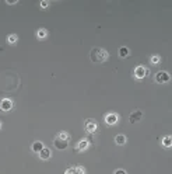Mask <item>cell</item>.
<instances>
[{
  "label": "cell",
  "mask_w": 172,
  "mask_h": 174,
  "mask_svg": "<svg viewBox=\"0 0 172 174\" xmlns=\"http://www.w3.org/2000/svg\"><path fill=\"white\" fill-rule=\"evenodd\" d=\"M147 74H148V70H147L144 66H137V68L135 69V77L136 79H144Z\"/></svg>",
  "instance_id": "3"
},
{
  "label": "cell",
  "mask_w": 172,
  "mask_h": 174,
  "mask_svg": "<svg viewBox=\"0 0 172 174\" xmlns=\"http://www.w3.org/2000/svg\"><path fill=\"white\" fill-rule=\"evenodd\" d=\"M53 145H55L56 149L65 150V149H67V146H69V142H67V141H62V139H59V138L56 136L55 141H53Z\"/></svg>",
  "instance_id": "4"
},
{
  "label": "cell",
  "mask_w": 172,
  "mask_h": 174,
  "mask_svg": "<svg viewBox=\"0 0 172 174\" xmlns=\"http://www.w3.org/2000/svg\"><path fill=\"white\" fill-rule=\"evenodd\" d=\"M162 145L165 147H171V145H172V139H171V136H165L162 139Z\"/></svg>",
  "instance_id": "16"
},
{
  "label": "cell",
  "mask_w": 172,
  "mask_h": 174,
  "mask_svg": "<svg viewBox=\"0 0 172 174\" xmlns=\"http://www.w3.org/2000/svg\"><path fill=\"white\" fill-rule=\"evenodd\" d=\"M115 142H116V145H125L126 143V136L125 135H116V138H115Z\"/></svg>",
  "instance_id": "14"
},
{
  "label": "cell",
  "mask_w": 172,
  "mask_h": 174,
  "mask_svg": "<svg viewBox=\"0 0 172 174\" xmlns=\"http://www.w3.org/2000/svg\"><path fill=\"white\" fill-rule=\"evenodd\" d=\"M90 58L95 63H102L109 58V54H108V51L102 49V48H93L90 52Z\"/></svg>",
  "instance_id": "1"
},
{
  "label": "cell",
  "mask_w": 172,
  "mask_h": 174,
  "mask_svg": "<svg viewBox=\"0 0 172 174\" xmlns=\"http://www.w3.org/2000/svg\"><path fill=\"white\" fill-rule=\"evenodd\" d=\"M57 138H59V139H62V141H67V142H69V133L67 132H59L57 133Z\"/></svg>",
  "instance_id": "18"
},
{
  "label": "cell",
  "mask_w": 172,
  "mask_h": 174,
  "mask_svg": "<svg viewBox=\"0 0 172 174\" xmlns=\"http://www.w3.org/2000/svg\"><path fill=\"white\" fill-rule=\"evenodd\" d=\"M17 0H7V4H15Z\"/></svg>",
  "instance_id": "22"
},
{
  "label": "cell",
  "mask_w": 172,
  "mask_h": 174,
  "mask_svg": "<svg viewBox=\"0 0 172 174\" xmlns=\"http://www.w3.org/2000/svg\"><path fill=\"white\" fill-rule=\"evenodd\" d=\"M119 121V117H118L116 114H108L107 117H105V122H107L108 125H115Z\"/></svg>",
  "instance_id": "8"
},
{
  "label": "cell",
  "mask_w": 172,
  "mask_h": 174,
  "mask_svg": "<svg viewBox=\"0 0 172 174\" xmlns=\"http://www.w3.org/2000/svg\"><path fill=\"white\" fill-rule=\"evenodd\" d=\"M13 108V101L9 100V98H4V100L0 101V110L1 111H10Z\"/></svg>",
  "instance_id": "7"
},
{
  "label": "cell",
  "mask_w": 172,
  "mask_h": 174,
  "mask_svg": "<svg viewBox=\"0 0 172 174\" xmlns=\"http://www.w3.org/2000/svg\"><path fill=\"white\" fill-rule=\"evenodd\" d=\"M113 174H127V173H126L125 170H122V169H119V170H116V171H115V173H113Z\"/></svg>",
  "instance_id": "21"
},
{
  "label": "cell",
  "mask_w": 172,
  "mask_h": 174,
  "mask_svg": "<svg viewBox=\"0 0 172 174\" xmlns=\"http://www.w3.org/2000/svg\"><path fill=\"white\" fill-rule=\"evenodd\" d=\"M66 174H84V169L83 167H80V166L70 167V169L66 170Z\"/></svg>",
  "instance_id": "10"
},
{
  "label": "cell",
  "mask_w": 172,
  "mask_h": 174,
  "mask_svg": "<svg viewBox=\"0 0 172 174\" xmlns=\"http://www.w3.org/2000/svg\"><path fill=\"white\" fill-rule=\"evenodd\" d=\"M43 143L39 142V141H37V142H34L32 143V146H31V149H32V152H35V153H39V152L43 149Z\"/></svg>",
  "instance_id": "12"
},
{
  "label": "cell",
  "mask_w": 172,
  "mask_h": 174,
  "mask_svg": "<svg viewBox=\"0 0 172 174\" xmlns=\"http://www.w3.org/2000/svg\"><path fill=\"white\" fill-rule=\"evenodd\" d=\"M37 37L39 38V39H45V38L48 37V31L45 28H39L37 31Z\"/></svg>",
  "instance_id": "13"
},
{
  "label": "cell",
  "mask_w": 172,
  "mask_h": 174,
  "mask_svg": "<svg viewBox=\"0 0 172 174\" xmlns=\"http://www.w3.org/2000/svg\"><path fill=\"white\" fill-rule=\"evenodd\" d=\"M85 131L88 133H94L97 131V122L94 119H87L85 121Z\"/></svg>",
  "instance_id": "5"
},
{
  "label": "cell",
  "mask_w": 172,
  "mask_h": 174,
  "mask_svg": "<svg viewBox=\"0 0 172 174\" xmlns=\"http://www.w3.org/2000/svg\"><path fill=\"white\" fill-rule=\"evenodd\" d=\"M169 79H171V76H169V73L168 72H158V73L155 74V82L157 83H168L169 82Z\"/></svg>",
  "instance_id": "2"
},
{
  "label": "cell",
  "mask_w": 172,
  "mask_h": 174,
  "mask_svg": "<svg viewBox=\"0 0 172 174\" xmlns=\"http://www.w3.org/2000/svg\"><path fill=\"white\" fill-rule=\"evenodd\" d=\"M17 39H18V38H17V35H15V34H11V35H9V37H7V42H9V44H11V45H14V44L17 42Z\"/></svg>",
  "instance_id": "17"
},
{
  "label": "cell",
  "mask_w": 172,
  "mask_h": 174,
  "mask_svg": "<svg viewBox=\"0 0 172 174\" xmlns=\"http://www.w3.org/2000/svg\"><path fill=\"white\" fill-rule=\"evenodd\" d=\"M88 145H90L88 141H87V139H83V141H80V142L77 143V150H79V152H84L87 147H88Z\"/></svg>",
  "instance_id": "11"
},
{
  "label": "cell",
  "mask_w": 172,
  "mask_h": 174,
  "mask_svg": "<svg viewBox=\"0 0 172 174\" xmlns=\"http://www.w3.org/2000/svg\"><path fill=\"white\" fill-rule=\"evenodd\" d=\"M129 54H130V51L127 49L126 46H122L121 49H119V56H121V58H127Z\"/></svg>",
  "instance_id": "15"
},
{
  "label": "cell",
  "mask_w": 172,
  "mask_h": 174,
  "mask_svg": "<svg viewBox=\"0 0 172 174\" xmlns=\"http://www.w3.org/2000/svg\"><path fill=\"white\" fill-rule=\"evenodd\" d=\"M160 60H161V58H160L158 55H154V56H151V63H153V65L160 63Z\"/></svg>",
  "instance_id": "19"
},
{
  "label": "cell",
  "mask_w": 172,
  "mask_h": 174,
  "mask_svg": "<svg viewBox=\"0 0 172 174\" xmlns=\"http://www.w3.org/2000/svg\"><path fill=\"white\" fill-rule=\"evenodd\" d=\"M0 129H1V122H0Z\"/></svg>",
  "instance_id": "23"
},
{
  "label": "cell",
  "mask_w": 172,
  "mask_h": 174,
  "mask_svg": "<svg viewBox=\"0 0 172 174\" xmlns=\"http://www.w3.org/2000/svg\"><path fill=\"white\" fill-rule=\"evenodd\" d=\"M141 117H143V112L140 110H136L133 111L130 114V117H129V121H130L132 124H136V122H139L140 119H141Z\"/></svg>",
  "instance_id": "6"
},
{
  "label": "cell",
  "mask_w": 172,
  "mask_h": 174,
  "mask_svg": "<svg viewBox=\"0 0 172 174\" xmlns=\"http://www.w3.org/2000/svg\"><path fill=\"white\" fill-rule=\"evenodd\" d=\"M52 156V152L49 147H43L41 152H39V157H41L42 160H48V159H51Z\"/></svg>",
  "instance_id": "9"
},
{
  "label": "cell",
  "mask_w": 172,
  "mask_h": 174,
  "mask_svg": "<svg viewBox=\"0 0 172 174\" xmlns=\"http://www.w3.org/2000/svg\"><path fill=\"white\" fill-rule=\"evenodd\" d=\"M48 6H49V1H41V7H42V9H46Z\"/></svg>",
  "instance_id": "20"
}]
</instances>
